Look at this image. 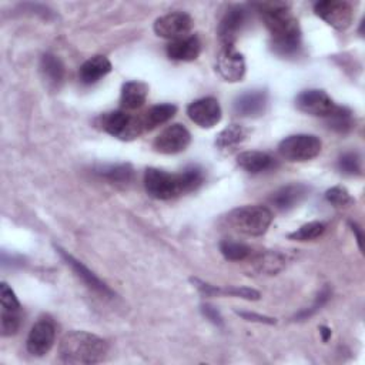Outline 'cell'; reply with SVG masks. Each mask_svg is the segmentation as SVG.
Returning <instances> with one entry per match:
<instances>
[{"label":"cell","mask_w":365,"mask_h":365,"mask_svg":"<svg viewBox=\"0 0 365 365\" xmlns=\"http://www.w3.org/2000/svg\"><path fill=\"white\" fill-rule=\"evenodd\" d=\"M255 7L271 34L274 53L282 57L298 54L301 48V29L289 6L279 1H268L257 3Z\"/></svg>","instance_id":"obj_1"},{"label":"cell","mask_w":365,"mask_h":365,"mask_svg":"<svg viewBox=\"0 0 365 365\" xmlns=\"http://www.w3.org/2000/svg\"><path fill=\"white\" fill-rule=\"evenodd\" d=\"M108 354V344L87 331L67 332L58 346V356L64 364H98Z\"/></svg>","instance_id":"obj_2"},{"label":"cell","mask_w":365,"mask_h":365,"mask_svg":"<svg viewBox=\"0 0 365 365\" xmlns=\"http://www.w3.org/2000/svg\"><path fill=\"white\" fill-rule=\"evenodd\" d=\"M272 212L264 205H244L234 208L228 215V224L238 232L259 237L267 232L268 227L272 222Z\"/></svg>","instance_id":"obj_3"},{"label":"cell","mask_w":365,"mask_h":365,"mask_svg":"<svg viewBox=\"0 0 365 365\" xmlns=\"http://www.w3.org/2000/svg\"><path fill=\"white\" fill-rule=\"evenodd\" d=\"M96 125L104 133L124 141L134 140L145 131L141 117L133 115L124 110H115L101 114L96 120Z\"/></svg>","instance_id":"obj_4"},{"label":"cell","mask_w":365,"mask_h":365,"mask_svg":"<svg viewBox=\"0 0 365 365\" xmlns=\"http://www.w3.org/2000/svg\"><path fill=\"white\" fill-rule=\"evenodd\" d=\"M144 188L150 197L164 201L187 194L181 173L174 174L153 167L144 173Z\"/></svg>","instance_id":"obj_5"},{"label":"cell","mask_w":365,"mask_h":365,"mask_svg":"<svg viewBox=\"0 0 365 365\" xmlns=\"http://www.w3.org/2000/svg\"><path fill=\"white\" fill-rule=\"evenodd\" d=\"M322 148V143L312 134H294L285 137L278 144V153L288 161H309L315 158Z\"/></svg>","instance_id":"obj_6"},{"label":"cell","mask_w":365,"mask_h":365,"mask_svg":"<svg viewBox=\"0 0 365 365\" xmlns=\"http://www.w3.org/2000/svg\"><path fill=\"white\" fill-rule=\"evenodd\" d=\"M314 13L336 30H345L354 20V10L344 0H322L314 4Z\"/></svg>","instance_id":"obj_7"},{"label":"cell","mask_w":365,"mask_h":365,"mask_svg":"<svg viewBox=\"0 0 365 365\" xmlns=\"http://www.w3.org/2000/svg\"><path fill=\"white\" fill-rule=\"evenodd\" d=\"M192 26V17L188 13L173 11L158 17L154 21V31L157 36L174 41L190 36Z\"/></svg>","instance_id":"obj_8"},{"label":"cell","mask_w":365,"mask_h":365,"mask_svg":"<svg viewBox=\"0 0 365 365\" xmlns=\"http://www.w3.org/2000/svg\"><path fill=\"white\" fill-rule=\"evenodd\" d=\"M56 327L50 318H40L30 329L26 348L33 356H44L54 345Z\"/></svg>","instance_id":"obj_9"},{"label":"cell","mask_w":365,"mask_h":365,"mask_svg":"<svg viewBox=\"0 0 365 365\" xmlns=\"http://www.w3.org/2000/svg\"><path fill=\"white\" fill-rule=\"evenodd\" d=\"M190 143V131L181 124H171L154 138L153 148L160 154H178L184 151Z\"/></svg>","instance_id":"obj_10"},{"label":"cell","mask_w":365,"mask_h":365,"mask_svg":"<svg viewBox=\"0 0 365 365\" xmlns=\"http://www.w3.org/2000/svg\"><path fill=\"white\" fill-rule=\"evenodd\" d=\"M295 106L299 111L315 115V117H328L336 104L332 98L324 91L318 88H309L301 91L295 98Z\"/></svg>","instance_id":"obj_11"},{"label":"cell","mask_w":365,"mask_h":365,"mask_svg":"<svg viewBox=\"0 0 365 365\" xmlns=\"http://www.w3.org/2000/svg\"><path fill=\"white\" fill-rule=\"evenodd\" d=\"M215 70L225 81L235 83L245 74V60L234 46H222L215 60Z\"/></svg>","instance_id":"obj_12"},{"label":"cell","mask_w":365,"mask_h":365,"mask_svg":"<svg viewBox=\"0 0 365 365\" xmlns=\"http://www.w3.org/2000/svg\"><path fill=\"white\" fill-rule=\"evenodd\" d=\"M187 114L192 123L202 128H211L221 121L222 110L217 98L202 97L188 104Z\"/></svg>","instance_id":"obj_13"},{"label":"cell","mask_w":365,"mask_h":365,"mask_svg":"<svg viewBox=\"0 0 365 365\" xmlns=\"http://www.w3.org/2000/svg\"><path fill=\"white\" fill-rule=\"evenodd\" d=\"M247 20V11L241 6H231L222 14L217 34L222 46H234Z\"/></svg>","instance_id":"obj_14"},{"label":"cell","mask_w":365,"mask_h":365,"mask_svg":"<svg viewBox=\"0 0 365 365\" xmlns=\"http://www.w3.org/2000/svg\"><path fill=\"white\" fill-rule=\"evenodd\" d=\"M56 250L60 254V257L63 258V261L73 269V272L84 282L86 287H88L91 291H94L103 297H108V298L114 297L113 289L106 282H103L93 271H90L83 262L76 259L71 254H68L66 250H63L60 247H56Z\"/></svg>","instance_id":"obj_15"},{"label":"cell","mask_w":365,"mask_h":365,"mask_svg":"<svg viewBox=\"0 0 365 365\" xmlns=\"http://www.w3.org/2000/svg\"><path fill=\"white\" fill-rule=\"evenodd\" d=\"M268 104V94L265 90H252L238 96L234 100V111L241 117H258L264 114Z\"/></svg>","instance_id":"obj_16"},{"label":"cell","mask_w":365,"mask_h":365,"mask_svg":"<svg viewBox=\"0 0 365 365\" xmlns=\"http://www.w3.org/2000/svg\"><path fill=\"white\" fill-rule=\"evenodd\" d=\"M308 194V188L304 184H288L278 188L269 197V202L278 211H289L298 205Z\"/></svg>","instance_id":"obj_17"},{"label":"cell","mask_w":365,"mask_h":365,"mask_svg":"<svg viewBox=\"0 0 365 365\" xmlns=\"http://www.w3.org/2000/svg\"><path fill=\"white\" fill-rule=\"evenodd\" d=\"M168 58L175 61H192L201 53V41L197 36H187L170 41L165 47Z\"/></svg>","instance_id":"obj_18"},{"label":"cell","mask_w":365,"mask_h":365,"mask_svg":"<svg viewBox=\"0 0 365 365\" xmlns=\"http://www.w3.org/2000/svg\"><path fill=\"white\" fill-rule=\"evenodd\" d=\"M237 164L251 174H259L277 167V161L268 153L264 151H242L237 157Z\"/></svg>","instance_id":"obj_19"},{"label":"cell","mask_w":365,"mask_h":365,"mask_svg":"<svg viewBox=\"0 0 365 365\" xmlns=\"http://www.w3.org/2000/svg\"><path fill=\"white\" fill-rule=\"evenodd\" d=\"M111 61L106 56H93L81 64L78 70V77L83 84L90 86L106 77L111 71Z\"/></svg>","instance_id":"obj_20"},{"label":"cell","mask_w":365,"mask_h":365,"mask_svg":"<svg viewBox=\"0 0 365 365\" xmlns=\"http://www.w3.org/2000/svg\"><path fill=\"white\" fill-rule=\"evenodd\" d=\"M148 96V86L143 81H127L121 87L120 104L124 110L140 108Z\"/></svg>","instance_id":"obj_21"},{"label":"cell","mask_w":365,"mask_h":365,"mask_svg":"<svg viewBox=\"0 0 365 365\" xmlns=\"http://www.w3.org/2000/svg\"><path fill=\"white\" fill-rule=\"evenodd\" d=\"M250 134V130L241 124H230L227 125L215 140V147L224 154H231Z\"/></svg>","instance_id":"obj_22"},{"label":"cell","mask_w":365,"mask_h":365,"mask_svg":"<svg viewBox=\"0 0 365 365\" xmlns=\"http://www.w3.org/2000/svg\"><path fill=\"white\" fill-rule=\"evenodd\" d=\"M96 174L117 187H125L134 180V170L130 164H106L96 168Z\"/></svg>","instance_id":"obj_23"},{"label":"cell","mask_w":365,"mask_h":365,"mask_svg":"<svg viewBox=\"0 0 365 365\" xmlns=\"http://www.w3.org/2000/svg\"><path fill=\"white\" fill-rule=\"evenodd\" d=\"M40 73L50 88H58L64 80V64L54 54H44L40 60Z\"/></svg>","instance_id":"obj_24"},{"label":"cell","mask_w":365,"mask_h":365,"mask_svg":"<svg viewBox=\"0 0 365 365\" xmlns=\"http://www.w3.org/2000/svg\"><path fill=\"white\" fill-rule=\"evenodd\" d=\"M177 113V107L174 104L170 103H164V104H157L150 107L143 115V125L145 131H150L164 123H167L168 120H171L174 117V114Z\"/></svg>","instance_id":"obj_25"},{"label":"cell","mask_w":365,"mask_h":365,"mask_svg":"<svg viewBox=\"0 0 365 365\" xmlns=\"http://www.w3.org/2000/svg\"><path fill=\"white\" fill-rule=\"evenodd\" d=\"M284 257L272 251L261 252L254 258V268L262 274H275L284 267Z\"/></svg>","instance_id":"obj_26"},{"label":"cell","mask_w":365,"mask_h":365,"mask_svg":"<svg viewBox=\"0 0 365 365\" xmlns=\"http://www.w3.org/2000/svg\"><path fill=\"white\" fill-rule=\"evenodd\" d=\"M325 120L328 127L336 133H348L354 125L352 111L341 106H336L334 111L328 117H325Z\"/></svg>","instance_id":"obj_27"},{"label":"cell","mask_w":365,"mask_h":365,"mask_svg":"<svg viewBox=\"0 0 365 365\" xmlns=\"http://www.w3.org/2000/svg\"><path fill=\"white\" fill-rule=\"evenodd\" d=\"M220 251L224 255V258L230 261H244L252 255V250L247 244L231 240L221 241Z\"/></svg>","instance_id":"obj_28"},{"label":"cell","mask_w":365,"mask_h":365,"mask_svg":"<svg viewBox=\"0 0 365 365\" xmlns=\"http://www.w3.org/2000/svg\"><path fill=\"white\" fill-rule=\"evenodd\" d=\"M324 231H325V225L322 222L311 221V222L301 225L294 232H289L288 238L294 240V241H312V240L321 237L324 234Z\"/></svg>","instance_id":"obj_29"},{"label":"cell","mask_w":365,"mask_h":365,"mask_svg":"<svg viewBox=\"0 0 365 365\" xmlns=\"http://www.w3.org/2000/svg\"><path fill=\"white\" fill-rule=\"evenodd\" d=\"M0 331L3 336H11L14 335L20 325H21V314L20 309H4L1 308V315H0Z\"/></svg>","instance_id":"obj_30"},{"label":"cell","mask_w":365,"mask_h":365,"mask_svg":"<svg viewBox=\"0 0 365 365\" xmlns=\"http://www.w3.org/2000/svg\"><path fill=\"white\" fill-rule=\"evenodd\" d=\"M338 168L346 175H359L361 174V158L356 153H345L338 158Z\"/></svg>","instance_id":"obj_31"},{"label":"cell","mask_w":365,"mask_h":365,"mask_svg":"<svg viewBox=\"0 0 365 365\" xmlns=\"http://www.w3.org/2000/svg\"><path fill=\"white\" fill-rule=\"evenodd\" d=\"M325 198L329 204H332L334 207H338V208H342V207H348L354 202L352 197L349 195L348 190L345 187H341V185H335L332 188H329L327 192H325Z\"/></svg>","instance_id":"obj_32"},{"label":"cell","mask_w":365,"mask_h":365,"mask_svg":"<svg viewBox=\"0 0 365 365\" xmlns=\"http://www.w3.org/2000/svg\"><path fill=\"white\" fill-rule=\"evenodd\" d=\"M217 295H225V297H237L248 301H257L259 299L261 294L248 287H224V288H217Z\"/></svg>","instance_id":"obj_33"},{"label":"cell","mask_w":365,"mask_h":365,"mask_svg":"<svg viewBox=\"0 0 365 365\" xmlns=\"http://www.w3.org/2000/svg\"><path fill=\"white\" fill-rule=\"evenodd\" d=\"M329 297H331L329 288H328V287H324V288L319 291V294L317 295V298H315V301L312 302V305H309L308 308L302 309L301 312H298V314L294 317L295 321H302V319H307V318H309L311 315H314L318 309H321V308L327 304V301L329 299Z\"/></svg>","instance_id":"obj_34"},{"label":"cell","mask_w":365,"mask_h":365,"mask_svg":"<svg viewBox=\"0 0 365 365\" xmlns=\"http://www.w3.org/2000/svg\"><path fill=\"white\" fill-rule=\"evenodd\" d=\"M0 302H1V308H4V309H20L21 308L13 289L6 282H1V285H0Z\"/></svg>","instance_id":"obj_35"},{"label":"cell","mask_w":365,"mask_h":365,"mask_svg":"<svg viewBox=\"0 0 365 365\" xmlns=\"http://www.w3.org/2000/svg\"><path fill=\"white\" fill-rule=\"evenodd\" d=\"M201 311H202L204 317L207 319H210L214 325H217V327H222L224 325L222 317H221V314L218 312V309L215 307H212L210 304H204V305H201Z\"/></svg>","instance_id":"obj_36"},{"label":"cell","mask_w":365,"mask_h":365,"mask_svg":"<svg viewBox=\"0 0 365 365\" xmlns=\"http://www.w3.org/2000/svg\"><path fill=\"white\" fill-rule=\"evenodd\" d=\"M238 315H241L247 321H255V322H264V324H275V318L259 315V314H255V312H244V311H241V312H238Z\"/></svg>","instance_id":"obj_37"},{"label":"cell","mask_w":365,"mask_h":365,"mask_svg":"<svg viewBox=\"0 0 365 365\" xmlns=\"http://www.w3.org/2000/svg\"><path fill=\"white\" fill-rule=\"evenodd\" d=\"M319 332L322 335V339L327 342L329 339V336H331V329L328 327H319Z\"/></svg>","instance_id":"obj_38"},{"label":"cell","mask_w":365,"mask_h":365,"mask_svg":"<svg viewBox=\"0 0 365 365\" xmlns=\"http://www.w3.org/2000/svg\"><path fill=\"white\" fill-rule=\"evenodd\" d=\"M351 227H352V231L356 234V241H358V245L361 247V242H362V234H361V231H359V228L356 227V224H354V222H351Z\"/></svg>","instance_id":"obj_39"}]
</instances>
